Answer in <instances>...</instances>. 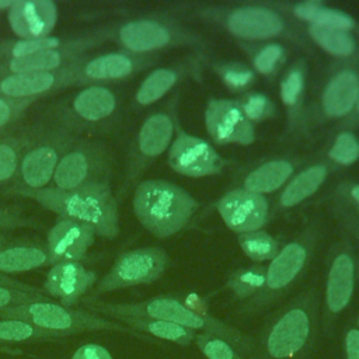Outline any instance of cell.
Masks as SVG:
<instances>
[{"instance_id": "obj_37", "label": "cell", "mask_w": 359, "mask_h": 359, "mask_svg": "<svg viewBox=\"0 0 359 359\" xmlns=\"http://www.w3.org/2000/svg\"><path fill=\"white\" fill-rule=\"evenodd\" d=\"M310 34L330 53H334L338 56H346L353 50V41L344 31L311 25Z\"/></svg>"}, {"instance_id": "obj_29", "label": "cell", "mask_w": 359, "mask_h": 359, "mask_svg": "<svg viewBox=\"0 0 359 359\" xmlns=\"http://www.w3.org/2000/svg\"><path fill=\"white\" fill-rule=\"evenodd\" d=\"M41 341H56V338L27 321L15 318H0V348L10 344Z\"/></svg>"}, {"instance_id": "obj_31", "label": "cell", "mask_w": 359, "mask_h": 359, "mask_svg": "<svg viewBox=\"0 0 359 359\" xmlns=\"http://www.w3.org/2000/svg\"><path fill=\"white\" fill-rule=\"evenodd\" d=\"M69 38L45 36L39 39H11L0 42V62L34 55L42 50L59 48L67 42Z\"/></svg>"}, {"instance_id": "obj_47", "label": "cell", "mask_w": 359, "mask_h": 359, "mask_svg": "<svg viewBox=\"0 0 359 359\" xmlns=\"http://www.w3.org/2000/svg\"><path fill=\"white\" fill-rule=\"evenodd\" d=\"M251 76L252 74L248 70H244V69H230V70L226 72L224 80L230 86H233V87H240V86H244L245 83H248Z\"/></svg>"}, {"instance_id": "obj_13", "label": "cell", "mask_w": 359, "mask_h": 359, "mask_svg": "<svg viewBox=\"0 0 359 359\" xmlns=\"http://www.w3.org/2000/svg\"><path fill=\"white\" fill-rule=\"evenodd\" d=\"M205 121L210 136L222 144H250L254 140V128L244 109L234 101H212L206 108Z\"/></svg>"}, {"instance_id": "obj_52", "label": "cell", "mask_w": 359, "mask_h": 359, "mask_svg": "<svg viewBox=\"0 0 359 359\" xmlns=\"http://www.w3.org/2000/svg\"><path fill=\"white\" fill-rule=\"evenodd\" d=\"M358 107H359V105H358Z\"/></svg>"}, {"instance_id": "obj_7", "label": "cell", "mask_w": 359, "mask_h": 359, "mask_svg": "<svg viewBox=\"0 0 359 359\" xmlns=\"http://www.w3.org/2000/svg\"><path fill=\"white\" fill-rule=\"evenodd\" d=\"M111 158L104 143L93 139H79L60 158L52 187L63 191L86 188H108Z\"/></svg>"}, {"instance_id": "obj_45", "label": "cell", "mask_w": 359, "mask_h": 359, "mask_svg": "<svg viewBox=\"0 0 359 359\" xmlns=\"http://www.w3.org/2000/svg\"><path fill=\"white\" fill-rule=\"evenodd\" d=\"M72 359H112V356L98 344H84L73 353Z\"/></svg>"}, {"instance_id": "obj_18", "label": "cell", "mask_w": 359, "mask_h": 359, "mask_svg": "<svg viewBox=\"0 0 359 359\" xmlns=\"http://www.w3.org/2000/svg\"><path fill=\"white\" fill-rule=\"evenodd\" d=\"M137 63L128 53H105L83 57L74 65V86H91L129 77ZM73 86V87H74Z\"/></svg>"}, {"instance_id": "obj_34", "label": "cell", "mask_w": 359, "mask_h": 359, "mask_svg": "<svg viewBox=\"0 0 359 359\" xmlns=\"http://www.w3.org/2000/svg\"><path fill=\"white\" fill-rule=\"evenodd\" d=\"M266 271L262 266H250L234 272L229 280L230 290L237 297L257 296L265 285Z\"/></svg>"}, {"instance_id": "obj_23", "label": "cell", "mask_w": 359, "mask_h": 359, "mask_svg": "<svg viewBox=\"0 0 359 359\" xmlns=\"http://www.w3.org/2000/svg\"><path fill=\"white\" fill-rule=\"evenodd\" d=\"M118 42L130 52H149L170 42V32L157 21L136 20L123 24L116 32Z\"/></svg>"}, {"instance_id": "obj_14", "label": "cell", "mask_w": 359, "mask_h": 359, "mask_svg": "<svg viewBox=\"0 0 359 359\" xmlns=\"http://www.w3.org/2000/svg\"><path fill=\"white\" fill-rule=\"evenodd\" d=\"M57 17V6L50 0H15L7 11L8 25L20 39L49 36Z\"/></svg>"}, {"instance_id": "obj_8", "label": "cell", "mask_w": 359, "mask_h": 359, "mask_svg": "<svg viewBox=\"0 0 359 359\" xmlns=\"http://www.w3.org/2000/svg\"><path fill=\"white\" fill-rule=\"evenodd\" d=\"M168 265V255L157 247H142L121 254L109 271L97 282L90 300L119 289L147 285L157 280Z\"/></svg>"}, {"instance_id": "obj_24", "label": "cell", "mask_w": 359, "mask_h": 359, "mask_svg": "<svg viewBox=\"0 0 359 359\" xmlns=\"http://www.w3.org/2000/svg\"><path fill=\"white\" fill-rule=\"evenodd\" d=\"M172 136V122L165 114H154L142 125L137 139V160L153 158L161 154L168 146Z\"/></svg>"}, {"instance_id": "obj_43", "label": "cell", "mask_w": 359, "mask_h": 359, "mask_svg": "<svg viewBox=\"0 0 359 359\" xmlns=\"http://www.w3.org/2000/svg\"><path fill=\"white\" fill-rule=\"evenodd\" d=\"M282 55V49L278 45H268L255 57V67L262 73H269L278 59Z\"/></svg>"}, {"instance_id": "obj_20", "label": "cell", "mask_w": 359, "mask_h": 359, "mask_svg": "<svg viewBox=\"0 0 359 359\" xmlns=\"http://www.w3.org/2000/svg\"><path fill=\"white\" fill-rule=\"evenodd\" d=\"M50 265L46 245L38 241H10L0 250V273L29 272Z\"/></svg>"}, {"instance_id": "obj_48", "label": "cell", "mask_w": 359, "mask_h": 359, "mask_svg": "<svg viewBox=\"0 0 359 359\" xmlns=\"http://www.w3.org/2000/svg\"><path fill=\"white\" fill-rule=\"evenodd\" d=\"M0 287H13V289H20V290H25V292H41L36 287L29 286L15 278L4 275V273H0Z\"/></svg>"}, {"instance_id": "obj_41", "label": "cell", "mask_w": 359, "mask_h": 359, "mask_svg": "<svg viewBox=\"0 0 359 359\" xmlns=\"http://www.w3.org/2000/svg\"><path fill=\"white\" fill-rule=\"evenodd\" d=\"M42 300H48V296L43 292H25L13 287H0V309Z\"/></svg>"}, {"instance_id": "obj_50", "label": "cell", "mask_w": 359, "mask_h": 359, "mask_svg": "<svg viewBox=\"0 0 359 359\" xmlns=\"http://www.w3.org/2000/svg\"><path fill=\"white\" fill-rule=\"evenodd\" d=\"M15 0H0V11H8Z\"/></svg>"}, {"instance_id": "obj_10", "label": "cell", "mask_w": 359, "mask_h": 359, "mask_svg": "<svg viewBox=\"0 0 359 359\" xmlns=\"http://www.w3.org/2000/svg\"><path fill=\"white\" fill-rule=\"evenodd\" d=\"M105 31H91L81 36L69 38L67 42L59 48L42 50L34 55L8 59L0 62V77L8 74L28 73V72H53L63 69L83 57L86 53L104 42Z\"/></svg>"}, {"instance_id": "obj_51", "label": "cell", "mask_w": 359, "mask_h": 359, "mask_svg": "<svg viewBox=\"0 0 359 359\" xmlns=\"http://www.w3.org/2000/svg\"><path fill=\"white\" fill-rule=\"evenodd\" d=\"M352 196L359 202V185H358V187H355V188L352 189Z\"/></svg>"}, {"instance_id": "obj_33", "label": "cell", "mask_w": 359, "mask_h": 359, "mask_svg": "<svg viewBox=\"0 0 359 359\" xmlns=\"http://www.w3.org/2000/svg\"><path fill=\"white\" fill-rule=\"evenodd\" d=\"M175 73L168 69H158L150 73L136 91L135 101L139 105H150L160 100L175 83Z\"/></svg>"}, {"instance_id": "obj_32", "label": "cell", "mask_w": 359, "mask_h": 359, "mask_svg": "<svg viewBox=\"0 0 359 359\" xmlns=\"http://www.w3.org/2000/svg\"><path fill=\"white\" fill-rule=\"evenodd\" d=\"M325 177L324 167H311L299 174L282 194V203L293 206L317 191Z\"/></svg>"}, {"instance_id": "obj_1", "label": "cell", "mask_w": 359, "mask_h": 359, "mask_svg": "<svg viewBox=\"0 0 359 359\" xmlns=\"http://www.w3.org/2000/svg\"><path fill=\"white\" fill-rule=\"evenodd\" d=\"M83 304L84 307L88 309V311H93L97 314H105L116 320L153 318V320L174 323L192 331H203L205 334H212V335L227 339L248 359H252L254 356L252 338L171 297H153V299H147L137 303L84 302Z\"/></svg>"}, {"instance_id": "obj_6", "label": "cell", "mask_w": 359, "mask_h": 359, "mask_svg": "<svg viewBox=\"0 0 359 359\" xmlns=\"http://www.w3.org/2000/svg\"><path fill=\"white\" fill-rule=\"evenodd\" d=\"M77 140L79 133L55 122L36 136H31L8 192L49 187L60 158Z\"/></svg>"}, {"instance_id": "obj_49", "label": "cell", "mask_w": 359, "mask_h": 359, "mask_svg": "<svg viewBox=\"0 0 359 359\" xmlns=\"http://www.w3.org/2000/svg\"><path fill=\"white\" fill-rule=\"evenodd\" d=\"M10 243V234H8V231H1L0 230V250L6 245V244H8Z\"/></svg>"}, {"instance_id": "obj_3", "label": "cell", "mask_w": 359, "mask_h": 359, "mask_svg": "<svg viewBox=\"0 0 359 359\" xmlns=\"http://www.w3.org/2000/svg\"><path fill=\"white\" fill-rule=\"evenodd\" d=\"M316 338L310 303L299 300L279 313L254 339L252 359H310Z\"/></svg>"}, {"instance_id": "obj_40", "label": "cell", "mask_w": 359, "mask_h": 359, "mask_svg": "<svg viewBox=\"0 0 359 359\" xmlns=\"http://www.w3.org/2000/svg\"><path fill=\"white\" fill-rule=\"evenodd\" d=\"M330 156L339 164H351L359 157V143L351 133H341L337 137Z\"/></svg>"}, {"instance_id": "obj_9", "label": "cell", "mask_w": 359, "mask_h": 359, "mask_svg": "<svg viewBox=\"0 0 359 359\" xmlns=\"http://www.w3.org/2000/svg\"><path fill=\"white\" fill-rule=\"evenodd\" d=\"M116 104V95L111 88L101 84L86 86L55 108V123L76 133L95 130L112 118Z\"/></svg>"}, {"instance_id": "obj_4", "label": "cell", "mask_w": 359, "mask_h": 359, "mask_svg": "<svg viewBox=\"0 0 359 359\" xmlns=\"http://www.w3.org/2000/svg\"><path fill=\"white\" fill-rule=\"evenodd\" d=\"M194 210V199L167 181H143L133 194L135 216L146 230L157 237L177 233L187 224Z\"/></svg>"}, {"instance_id": "obj_27", "label": "cell", "mask_w": 359, "mask_h": 359, "mask_svg": "<svg viewBox=\"0 0 359 359\" xmlns=\"http://www.w3.org/2000/svg\"><path fill=\"white\" fill-rule=\"evenodd\" d=\"M29 139V135H7L0 137V187L14 182L22 153L27 149Z\"/></svg>"}, {"instance_id": "obj_25", "label": "cell", "mask_w": 359, "mask_h": 359, "mask_svg": "<svg viewBox=\"0 0 359 359\" xmlns=\"http://www.w3.org/2000/svg\"><path fill=\"white\" fill-rule=\"evenodd\" d=\"M359 94V83L353 73H339L327 87L324 93V109L328 115H345L355 104Z\"/></svg>"}, {"instance_id": "obj_42", "label": "cell", "mask_w": 359, "mask_h": 359, "mask_svg": "<svg viewBox=\"0 0 359 359\" xmlns=\"http://www.w3.org/2000/svg\"><path fill=\"white\" fill-rule=\"evenodd\" d=\"M243 109L248 119H262L272 114V105L264 95H252Z\"/></svg>"}, {"instance_id": "obj_19", "label": "cell", "mask_w": 359, "mask_h": 359, "mask_svg": "<svg viewBox=\"0 0 359 359\" xmlns=\"http://www.w3.org/2000/svg\"><path fill=\"white\" fill-rule=\"evenodd\" d=\"M307 258V251L300 244L286 245L276 257L272 259L266 269L265 285L257 294L258 304H262L266 299L283 292L297 275L304 268Z\"/></svg>"}, {"instance_id": "obj_28", "label": "cell", "mask_w": 359, "mask_h": 359, "mask_svg": "<svg viewBox=\"0 0 359 359\" xmlns=\"http://www.w3.org/2000/svg\"><path fill=\"white\" fill-rule=\"evenodd\" d=\"M290 172H292V165L286 161L278 160V161L266 163L247 177L245 188L247 191L257 192V194L275 191L286 181Z\"/></svg>"}, {"instance_id": "obj_38", "label": "cell", "mask_w": 359, "mask_h": 359, "mask_svg": "<svg viewBox=\"0 0 359 359\" xmlns=\"http://www.w3.org/2000/svg\"><path fill=\"white\" fill-rule=\"evenodd\" d=\"M41 229V223L24 215L20 208L0 205V230L10 231L15 229Z\"/></svg>"}, {"instance_id": "obj_46", "label": "cell", "mask_w": 359, "mask_h": 359, "mask_svg": "<svg viewBox=\"0 0 359 359\" xmlns=\"http://www.w3.org/2000/svg\"><path fill=\"white\" fill-rule=\"evenodd\" d=\"M345 359H359V328H349L344 337Z\"/></svg>"}, {"instance_id": "obj_5", "label": "cell", "mask_w": 359, "mask_h": 359, "mask_svg": "<svg viewBox=\"0 0 359 359\" xmlns=\"http://www.w3.org/2000/svg\"><path fill=\"white\" fill-rule=\"evenodd\" d=\"M0 318H15L27 321L55 337L56 339L73 334L93 331H119L137 335V332L132 328L109 321L97 313L74 310L69 306L50 300L32 302L14 307L0 309Z\"/></svg>"}, {"instance_id": "obj_39", "label": "cell", "mask_w": 359, "mask_h": 359, "mask_svg": "<svg viewBox=\"0 0 359 359\" xmlns=\"http://www.w3.org/2000/svg\"><path fill=\"white\" fill-rule=\"evenodd\" d=\"M35 101L0 97V132L15 123Z\"/></svg>"}, {"instance_id": "obj_44", "label": "cell", "mask_w": 359, "mask_h": 359, "mask_svg": "<svg viewBox=\"0 0 359 359\" xmlns=\"http://www.w3.org/2000/svg\"><path fill=\"white\" fill-rule=\"evenodd\" d=\"M303 79L299 72H292L282 84V100L285 104H293L302 90Z\"/></svg>"}, {"instance_id": "obj_22", "label": "cell", "mask_w": 359, "mask_h": 359, "mask_svg": "<svg viewBox=\"0 0 359 359\" xmlns=\"http://www.w3.org/2000/svg\"><path fill=\"white\" fill-rule=\"evenodd\" d=\"M282 20L276 14L258 7L240 8L229 18L230 31L248 39L275 36L282 31Z\"/></svg>"}, {"instance_id": "obj_12", "label": "cell", "mask_w": 359, "mask_h": 359, "mask_svg": "<svg viewBox=\"0 0 359 359\" xmlns=\"http://www.w3.org/2000/svg\"><path fill=\"white\" fill-rule=\"evenodd\" d=\"M93 227L66 217H57L46 236L50 265L80 261L95 238Z\"/></svg>"}, {"instance_id": "obj_35", "label": "cell", "mask_w": 359, "mask_h": 359, "mask_svg": "<svg viewBox=\"0 0 359 359\" xmlns=\"http://www.w3.org/2000/svg\"><path fill=\"white\" fill-rule=\"evenodd\" d=\"M194 344L206 359H248L227 339L212 334H196Z\"/></svg>"}, {"instance_id": "obj_11", "label": "cell", "mask_w": 359, "mask_h": 359, "mask_svg": "<svg viewBox=\"0 0 359 359\" xmlns=\"http://www.w3.org/2000/svg\"><path fill=\"white\" fill-rule=\"evenodd\" d=\"M74 63L53 72H28L0 77V97L39 100L74 86Z\"/></svg>"}, {"instance_id": "obj_36", "label": "cell", "mask_w": 359, "mask_h": 359, "mask_svg": "<svg viewBox=\"0 0 359 359\" xmlns=\"http://www.w3.org/2000/svg\"><path fill=\"white\" fill-rule=\"evenodd\" d=\"M238 241L243 251L254 261H266L276 257L278 244L266 233L250 231L240 236Z\"/></svg>"}, {"instance_id": "obj_26", "label": "cell", "mask_w": 359, "mask_h": 359, "mask_svg": "<svg viewBox=\"0 0 359 359\" xmlns=\"http://www.w3.org/2000/svg\"><path fill=\"white\" fill-rule=\"evenodd\" d=\"M125 323L133 331L146 332L160 339H165L170 342H175L181 346H189L194 344L196 337L195 331L181 327L174 323L163 321V320H153V318H122L119 320Z\"/></svg>"}, {"instance_id": "obj_21", "label": "cell", "mask_w": 359, "mask_h": 359, "mask_svg": "<svg viewBox=\"0 0 359 359\" xmlns=\"http://www.w3.org/2000/svg\"><path fill=\"white\" fill-rule=\"evenodd\" d=\"M355 268L348 254H339L331 264L327 287L325 304L331 316L339 314L351 302L353 294Z\"/></svg>"}, {"instance_id": "obj_16", "label": "cell", "mask_w": 359, "mask_h": 359, "mask_svg": "<svg viewBox=\"0 0 359 359\" xmlns=\"http://www.w3.org/2000/svg\"><path fill=\"white\" fill-rule=\"evenodd\" d=\"M172 170L189 177H203L220 170L222 161L216 151L203 140L191 135H180L168 154Z\"/></svg>"}, {"instance_id": "obj_2", "label": "cell", "mask_w": 359, "mask_h": 359, "mask_svg": "<svg viewBox=\"0 0 359 359\" xmlns=\"http://www.w3.org/2000/svg\"><path fill=\"white\" fill-rule=\"evenodd\" d=\"M8 194L29 198L56 213L57 217L84 223L104 238H115L119 233L118 205L109 187L73 191L46 187L42 189H15Z\"/></svg>"}, {"instance_id": "obj_17", "label": "cell", "mask_w": 359, "mask_h": 359, "mask_svg": "<svg viewBox=\"0 0 359 359\" xmlns=\"http://www.w3.org/2000/svg\"><path fill=\"white\" fill-rule=\"evenodd\" d=\"M219 212L230 229L247 233L265 223L268 205L261 194L237 189L222 198Z\"/></svg>"}, {"instance_id": "obj_30", "label": "cell", "mask_w": 359, "mask_h": 359, "mask_svg": "<svg viewBox=\"0 0 359 359\" xmlns=\"http://www.w3.org/2000/svg\"><path fill=\"white\" fill-rule=\"evenodd\" d=\"M294 14L306 21H313V25L330 28V29H338L345 31L352 28L353 21L344 13L327 10L321 7L318 3L307 1L296 6Z\"/></svg>"}, {"instance_id": "obj_15", "label": "cell", "mask_w": 359, "mask_h": 359, "mask_svg": "<svg viewBox=\"0 0 359 359\" xmlns=\"http://www.w3.org/2000/svg\"><path fill=\"white\" fill-rule=\"evenodd\" d=\"M95 273L80 261L50 265L43 283V293L65 306L76 304L94 285Z\"/></svg>"}]
</instances>
